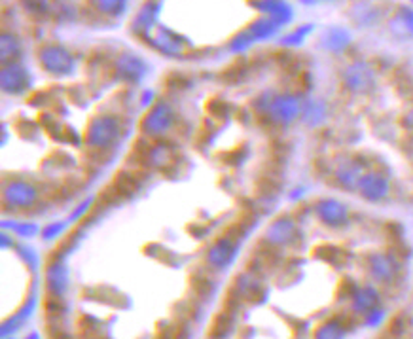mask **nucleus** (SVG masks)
I'll return each mask as SVG.
<instances>
[{
	"instance_id": "nucleus-12",
	"label": "nucleus",
	"mask_w": 413,
	"mask_h": 339,
	"mask_svg": "<svg viewBox=\"0 0 413 339\" xmlns=\"http://www.w3.org/2000/svg\"><path fill=\"white\" fill-rule=\"evenodd\" d=\"M0 84L2 89L8 93H15V91H23V88L27 86V72L17 65H10L2 70L0 76Z\"/></svg>"
},
{
	"instance_id": "nucleus-8",
	"label": "nucleus",
	"mask_w": 413,
	"mask_h": 339,
	"mask_svg": "<svg viewBox=\"0 0 413 339\" xmlns=\"http://www.w3.org/2000/svg\"><path fill=\"white\" fill-rule=\"evenodd\" d=\"M171 123H173V110H171V107L162 102L148 114L146 122H144V131L157 135V133L169 129Z\"/></svg>"
},
{
	"instance_id": "nucleus-7",
	"label": "nucleus",
	"mask_w": 413,
	"mask_h": 339,
	"mask_svg": "<svg viewBox=\"0 0 413 339\" xmlns=\"http://www.w3.org/2000/svg\"><path fill=\"white\" fill-rule=\"evenodd\" d=\"M368 269L377 283H391L396 275V262L387 254H373L368 260Z\"/></svg>"
},
{
	"instance_id": "nucleus-21",
	"label": "nucleus",
	"mask_w": 413,
	"mask_h": 339,
	"mask_svg": "<svg viewBox=\"0 0 413 339\" xmlns=\"http://www.w3.org/2000/svg\"><path fill=\"white\" fill-rule=\"evenodd\" d=\"M393 31H402L406 34H413V10L410 8H400V14L394 17Z\"/></svg>"
},
{
	"instance_id": "nucleus-5",
	"label": "nucleus",
	"mask_w": 413,
	"mask_h": 339,
	"mask_svg": "<svg viewBox=\"0 0 413 339\" xmlns=\"http://www.w3.org/2000/svg\"><path fill=\"white\" fill-rule=\"evenodd\" d=\"M317 216L328 228H339L349 220V209L338 199H322L317 203Z\"/></svg>"
},
{
	"instance_id": "nucleus-1",
	"label": "nucleus",
	"mask_w": 413,
	"mask_h": 339,
	"mask_svg": "<svg viewBox=\"0 0 413 339\" xmlns=\"http://www.w3.org/2000/svg\"><path fill=\"white\" fill-rule=\"evenodd\" d=\"M343 84L351 93H368L375 88V72L364 61H357L349 65L343 72Z\"/></svg>"
},
{
	"instance_id": "nucleus-13",
	"label": "nucleus",
	"mask_w": 413,
	"mask_h": 339,
	"mask_svg": "<svg viewBox=\"0 0 413 339\" xmlns=\"http://www.w3.org/2000/svg\"><path fill=\"white\" fill-rule=\"evenodd\" d=\"M296 233V226L288 218H281L277 222H273L271 228L267 230V241L273 244H288L294 239Z\"/></svg>"
},
{
	"instance_id": "nucleus-28",
	"label": "nucleus",
	"mask_w": 413,
	"mask_h": 339,
	"mask_svg": "<svg viewBox=\"0 0 413 339\" xmlns=\"http://www.w3.org/2000/svg\"><path fill=\"white\" fill-rule=\"evenodd\" d=\"M404 127L410 131H413V109L410 110L406 116H404Z\"/></svg>"
},
{
	"instance_id": "nucleus-10",
	"label": "nucleus",
	"mask_w": 413,
	"mask_h": 339,
	"mask_svg": "<svg viewBox=\"0 0 413 339\" xmlns=\"http://www.w3.org/2000/svg\"><path fill=\"white\" fill-rule=\"evenodd\" d=\"M34 197H36L34 188L25 182H12L6 188V191H4V199H6L8 203L14 205V207H27V205H33Z\"/></svg>"
},
{
	"instance_id": "nucleus-24",
	"label": "nucleus",
	"mask_w": 413,
	"mask_h": 339,
	"mask_svg": "<svg viewBox=\"0 0 413 339\" xmlns=\"http://www.w3.org/2000/svg\"><path fill=\"white\" fill-rule=\"evenodd\" d=\"M345 332L347 330L339 324L338 320H328L317 330V338H343Z\"/></svg>"
},
{
	"instance_id": "nucleus-6",
	"label": "nucleus",
	"mask_w": 413,
	"mask_h": 339,
	"mask_svg": "<svg viewBox=\"0 0 413 339\" xmlns=\"http://www.w3.org/2000/svg\"><path fill=\"white\" fill-rule=\"evenodd\" d=\"M42 67L54 72V74H67L72 70V57L68 55L67 49L59 48V46H48L42 49L40 54Z\"/></svg>"
},
{
	"instance_id": "nucleus-23",
	"label": "nucleus",
	"mask_w": 413,
	"mask_h": 339,
	"mask_svg": "<svg viewBox=\"0 0 413 339\" xmlns=\"http://www.w3.org/2000/svg\"><path fill=\"white\" fill-rule=\"evenodd\" d=\"M99 12L107 15H120L127 8V0H95Z\"/></svg>"
},
{
	"instance_id": "nucleus-15",
	"label": "nucleus",
	"mask_w": 413,
	"mask_h": 339,
	"mask_svg": "<svg viewBox=\"0 0 413 339\" xmlns=\"http://www.w3.org/2000/svg\"><path fill=\"white\" fill-rule=\"evenodd\" d=\"M349 44H351V34L341 27L328 29L325 33V36H322V46H325L326 49L334 52V54H339V52L347 49L349 48Z\"/></svg>"
},
{
	"instance_id": "nucleus-19",
	"label": "nucleus",
	"mask_w": 413,
	"mask_h": 339,
	"mask_svg": "<svg viewBox=\"0 0 413 339\" xmlns=\"http://www.w3.org/2000/svg\"><path fill=\"white\" fill-rule=\"evenodd\" d=\"M279 27H281V25H279L275 19H271V17L270 19H260L256 21L251 29H249V34H251L252 40L254 42L265 40V38H271L273 34L277 33Z\"/></svg>"
},
{
	"instance_id": "nucleus-26",
	"label": "nucleus",
	"mask_w": 413,
	"mask_h": 339,
	"mask_svg": "<svg viewBox=\"0 0 413 339\" xmlns=\"http://www.w3.org/2000/svg\"><path fill=\"white\" fill-rule=\"evenodd\" d=\"M311 31H313L311 25L299 27L298 31H294V33H290L288 36H285V38H283V44H285V46H299V44L304 42L305 36L311 33Z\"/></svg>"
},
{
	"instance_id": "nucleus-9",
	"label": "nucleus",
	"mask_w": 413,
	"mask_h": 339,
	"mask_svg": "<svg viewBox=\"0 0 413 339\" xmlns=\"http://www.w3.org/2000/svg\"><path fill=\"white\" fill-rule=\"evenodd\" d=\"M352 311L359 313V315H366L375 307H380V292L375 290L373 286H362L357 288L352 294Z\"/></svg>"
},
{
	"instance_id": "nucleus-20",
	"label": "nucleus",
	"mask_w": 413,
	"mask_h": 339,
	"mask_svg": "<svg viewBox=\"0 0 413 339\" xmlns=\"http://www.w3.org/2000/svg\"><path fill=\"white\" fill-rule=\"evenodd\" d=\"M302 114H304L305 123L318 125V123H322L326 120V104L318 101L307 102V104H304V109H302Z\"/></svg>"
},
{
	"instance_id": "nucleus-29",
	"label": "nucleus",
	"mask_w": 413,
	"mask_h": 339,
	"mask_svg": "<svg viewBox=\"0 0 413 339\" xmlns=\"http://www.w3.org/2000/svg\"><path fill=\"white\" fill-rule=\"evenodd\" d=\"M412 146H413V139H412Z\"/></svg>"
},
{
	"instance_id": "nucleus-2",
	"label": "nucleus",
	"mask_w": 413,
	"mask_h": 339,
	"mask_svg": "<svg viewBox=\"0 0 413 339\" xmlns=\"http://www.w3.org/2000/svg\"><path fill=\"white\" fill-rule=\"evenodd\" d=\"M302 109H304V104L299 102L298 97L273 95L271 97L267 114L273 118V122L283 123V125H288V123L294 122L298 116H302Z\"/></svg>"
},
{
	"instance_id": "nucleus-27",
	"label": "nucleus",
	"mask_w": 413,
	"mask_h": 339,
	"mask_svg": "<svg viewBox=\"0 0 413 339\" xmlns=\"http://www.w3.org/2000/svg\"><path fill=\"white\" fill-rule=\"evenodd\" d=\"M385 319V311L380 309V307H375L370 313H366V326H370V328H375L377 324H381Z\"/></svg>"
},
{
	"instance_id": "nucleus-14",
	"label": "nucleus",
	"mask_w": 413,
	"mask_h": 339,
	"mask_svg": "<svg viewBox=\"0 0 413 339\" xmlns=\"http://www.w3.org/2000/svg\"><path fill=\"white\" fill-rule=\"evenodd\" d=\"M362 178V169L357 163L347 161L336 169V180H338L345 190H359V182Z\"/></svg>"
},
{
	"instance_id": "nucleus-16",
	"label": "nucleus",
	"mask_w": 413,
	"mask_h": 339,
	"mask_svg": "<svg viewBox=\"0 0 413 339\" xmlns=\"http://www.w3.org/2000/svg\"><path fill=\"white\" fill-rule=\"evenodd\" d=\"M233 256H235V246H233L230 241L222 239V241H218V243L210 249L209 262L210 265H215V267H218V269H222V267H226V265H230Z\"/></svg>"
},
{
	"instance_id": "nucleus-25",
	"label": "nucleus",
	"mask_w": 413,
	"mask_h": 339,
	"mask_svg": "<svg viewBox=\"0 0 413 339\" xmlns=\"http://www.w3.org/2000/svg\"><path fill=\"white\" fill-rule=\"evenodd\" d=\"M156 12H157V6H154L152 2H148V4L143 8V12L139 14V17H137L135 27L139 25V27H143V31H146V29L154 23V19H156Z\"/></svg>"
},
{
	"instance_id": "nucleus-3",
	"label": "nucleus",
	"mask_w": 413,
	"mask_h": 339,
	"mask_svg": "<svg viewBox=\"0 0 413 339\" xmlns=\"http://www.w3.org/2000/svg\"><path fill=\"white\" fill-rule=\"evenodd\" d=\"M120 133L118 122L112 118H97L95 122L89 125L88 143L95 148H109L114 143Z\"/></svg>"
},
{
	"instance_id": "nucleus-22",
	"label": "nucleus",
	"mask_w": 413,
	"mask_h": 339,
	"mask_svg": "<svg viewBox=\"0 0 413 339\" xmlns=\"http://www.w3.org/2000/svg\"><path fill=\"white\" fill-rule=\"evenodd\" d=\"M0 54H2V61L4 63L15 59V55L20 54V42L15 40L14 36L4 34L2 40H0Z\"/></svg>"
},
{
	"instance_id": "nucleus-17",
	"label": "nucleus",
	"mask_w": 413,
	"mask_h": 339,
	"mask_svg": "<svg viewBox=\"0 0 413 339\" xmlns=\"http://www.w3.org/2000/svg\"><path fill=\"white\" fill-rule=\"evenodd\" d=\"M118 68H120V72H122L125 78H131V80H135V78H141L144 74V70H146V65H144L139 57H120V61H118Z\"/></svg>"
},
{
	"instance_id": "nucleus-18",
	"label": "nucleus",
	"mask_w": 413,
	"mask_h": 339,
	"mask_svg": "<svg viewBox=\"0 0 413 339\" xmlns=\"http://www.w3.org/2000/svg\"><path fill=\"white\" fill-rule=\"evenodd\" d=\"M67 269L63 267L61 264H54L48 269V285L49 290L55 292V294H63V292L67 290Z\"/></svg>"
},
{
	"instance_id": "nucleus-4",
	"label": "nucleus",
	"mask_w": 413,
	"mask_h": 339,
	"mask_svg": "<svg viewBox=\"0 0 413 339\" xmlns=\"http://www.w3.org/2000/svg\"><path fill=\"white\" fill-rule=\"evenodd\" d=\"M389 190H391V184L381 173H366L360 178L359 191L366 201L377 203V201L389 196Z\"/></svg>"
},
{
	"instance_id": "nucleus-11",
	"label": "nucleus",
	"mask_w": 413,
	"mask_h": 339,
	"mask_svg": "<svg viewBox=\"0 0 413 339\" xmlns=\"http://www.w3.org/2000/svg\"><path fill=\"white\" fill-rule=\"evenodd\" d=\"M264 14L275 19L279 25H286L292 21V6L285 0H262L256 4Z\"/></svg>"
}]
</instances>
